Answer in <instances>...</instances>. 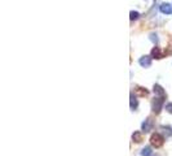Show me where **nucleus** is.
Instances as JSON below:
<instances>
[{
  "label": "nucleus",
  "mask_w": 172,
  "mask_h": 156,
  "mask_svg": "<svg viewBox=\"0 0 172 156\" xmlns=\"http://www.w3.org/2000/svg\"><path fill=\"white\" fill-rule=\"evenodd\" d=\"M150 143H152V146L153 147H155V148H159V147H162L163 146V143H164V138L160 135L159 133H154L152 137H150Z\"/></svg>",
  "instance_id": "1"
},
{
  "label": "nucleus",
  "mask_w": 172,
  "mask_h": 156,
  "mask_svg": "<svg viewBox=\"0 0 172 156\" xmlns=\"http://www.w3.org/2000/svg\"><path fill=\"white\" fill-rule=\"evenodd\" d=\"M163 103H164V98H154V100L152 102V108L154 113H159L163 108Z\"/></svg>",
  "instance_id": "2"
},
{
  "label": "nucleus",
  "mask_w": 172,
  "mask_h": 156,
  "mask_svg": "<svg viewBox=\"0 0 172 156\" xmlns=\"http://www.w3.org/2000/svg\"><path fill=\"white\" fill-rule=\"evenodd\" d=\"M153 126H154V122H153V120L150 118V117H148V118H146L145 121L142 122V125H141V129H142V132H144V133H149L150 130H153Z\"/></svg>",
  "instance_id": "3"
},
{
  "label": "nucleus",
  "mask_w": 172,
  "mask_h": 156,
  "mask_svg": "<svg viewBox=\"0 0 172 156\" xmlns=\"http://www.w3.org/2000/svg\"><path fill=\"white\" fill-rule=\"evenodd\" d=\"M138 64L142 68H149L152 65V56H142V57H140Z\"/></svg>",
  "instance_id": "4"
},
{
  "label": "nucleus",
  "mask_w": 172,
  "mask_h": 156,
  "mask_svg": "<svg viewBox=\"0 0 172 156\" xmlns=\"http://www.w3.org/2000/svg\"><path fill=\"white\" fill-rule=\"evenodd\" d=\"M159 10L163 13V15H171L172 13V5L168 4V3H162L159 5Z\"/></svg>",
  "instance_id": "5"
},
{
  "label": "nucleus",
  "mask_w": 172,
  "mask_h": 156,
  "mask_svg": "<svg viewBox=\"0 0 172 156\" xmlns=\"http://www.w3.org/2000/svg\"><path fill=\"white\" fill-rule=\"evenodd\" d=\"M153 91H154V94H155V95H158L159 98H164V96H166V93H164L163 87L160 86V85H154Z\"/></svg>",
  "instance_id": "6"
},
{
  "label": "nucleus",
  "mask_w": 172,
  "mask_h": 156,
  "mask_svg": "<svg viewBox=\"0 0 172 156\" xmlns=\"http://www.w3.org/2000/svg\"><path fill=\"white\" fill-rule=\"evenodd\" d=\"M130 104H131L132 111L137 109V107H138V102H137V99H136V96L133 95V93H131V95H130Z\"/></svg>",
  "instance_id": "7"
},
{
  "label": "nucleus",
  "mask_w": 172,
  "mask_h": 156,
  "mask_svg": "<svg viewBox=\"0 0 172 156\" xmlns=\"http://www.w3.org/2000/svg\"><path fill=\"white\" fill-rule=\"evenodd\" d=\"M162 57H163V55H162V52H160L159 47H154L152 49V59L159 60V59H162Z\"/></svg>",
  "instance_id": "8"
},
{
  "label": "nucleus",
  "mask_w": 172,
  "mask_h": 156,
  "mask_svg": "<svg viewBox=\"0 0 172 156\" xmlns=\"http://www.w3.org/2000/svg\"><path fill=\"white\" fill-rule=\"evenodd\" d=\"M135 91L140 95V96H148V95H149V91L146 90V88L140 87V86H136V87H135Z\"/></svg>",
  "instance_id": "9"
},
{
  "label": "nucleus",
  "mask_w": 172,
  "mask_h": 156,
  "mask_svg": "<svg viewBox=\"0 0 172 156\" xmlns=\"http://www.w3.org/2000/svg\"><path fill=\"white\" fill-rule=\"evenodd\" d=\"M132 139H133V142H136V143H140V142H142V135L140 132H135L133 134H132Z\"/></svg>",
  "instance_id": "10"
},
{
  "label": "nucleus",
  "mask_w": 172,
  "mask_h": 156,
  "mask_svg": "<svg viewBox=\"0 0 172 156\" xmlns=\"http://www.w3.org/2000/svg\"><path fill=\"white\" fill-rule=\"evenodd\" d=\"M141 156H152V147L146 146V147L142 148V151H141Z\"/></svg>",
  "instance_id": "11"
},
{
  "label": "nucleus",
  "mask_w": 172,
  "mask_h": 156,
  "mask_svg": "<svg viewBox=\"0 0 172 156\" xmlns=\"http://www.w3.org/2000/svg\"><path fill=\"white\" fill-rule=\"evenodd\" d=\"M149 38H150V40L153 42V43H155V44H158V42H159V39H158V35L157 34H154V33H152L149 35Z\"/></svg>",
  "instance_id": "12"
},
{
  "label": "nucleus",
  "mask_w": 172,
  "mask_h": 156,
  "mask_svg": "<svg viewBox=\"0 0 172 156\" xmlns=\"http://www.w3.org/2000/svg\"><path fill=\"white\" fill-rule=\"evenodd\" d=\"M162 129H163V132H164V134H166L167 137H171L172 135V129L170 126H162Z\"/></svg>",
  "instance_id": "13"
},
{
  "label": "nucleus",
  "mask_w": 172,
  "mask_h": 156,
  "mask_svg": "<svg viewBox=\"0 0 172 156\" xmlns=\"http://www.w3.org/2000/svg\"><path fill=\"white\" fill-rule=\"evenodd\" d=\"M138 12H135V10H131V13H130V18L133 21V20H137L138 18Z\"/></svg>",
  "instance_id": "14"
},
{
  "label": "nucleus",
  "mask_w": 172,
  "mask_h": 156,
  "mask_svg": "<svg viewBox=\"0 0 172 156\" xmlns=\"http://www.w3.org/2000/svg\"><path fill=\"white\" fill-rule=\"evenodd\" d=\"M166 111L168 113H172V103H167L166 104Z\"/></svg>",
  "instance_id": "15"
}]
</instances>
